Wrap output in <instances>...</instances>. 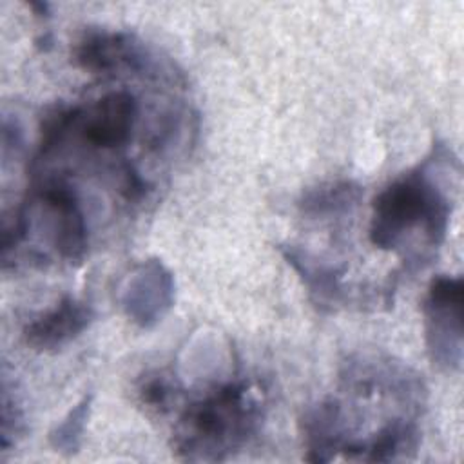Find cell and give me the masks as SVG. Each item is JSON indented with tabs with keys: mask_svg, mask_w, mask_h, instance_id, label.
Returning a JSON list of instances; mask_svg holds the SVG:
<instances>
[{
	"mask_svg": "<svg viewBox=\"0 0 464 464\" xmlns=\"http://www.w3.org/2000/svg\"><path fill=\"white\" fill-rule=\"evenodd\" d=\"M263 399L248 382H228L190 402L174 428V451L185 460H223L263 422Z\"/></svg>",
	"mask_w": 464,
	"mask_h": 464,
	"instance_id": "obj_1",
	"label": "cell"
},
{
	"mask_svg": "<svg viewBox=\"0 0 464 464\" xmlns=\"http://www.w3.org/2000/svg\"><path fill=\"white\" fill-rule=\"evenodd\" d=\"M450 214L451 199L433 179L426 160L373 198L368 237L375 248L393 250L410 232L422 228L426 243L435 248L444 241Z\"/></svg>",
	"mask_w": 464,
	"mask_h": 464,
	"instance_id": "obj_2",
	"label": "cell"
},
{
	"mask_svg": "<svg viewBox=\"0 0 464 464\" xmlns=\"http://www.w3.org/2000/svg\"><path fill=\"white\" fill-rule=\"evenodd\" d=\"M462 277L437 276L424 297L426 348L433 364L455 372L462 364Z\"/></svg>",
	"mask_w": 464,
	"mask_h": 464,
	"instance_id": "obj_3",
	"label": "cell"
},
{
	"mask_svg": "<svg viewBox=\"0 0 464 464\" xmlns=\"http://www.w3.org/2000/svg\"><path fill=\"white\" fill-rule=\"evenodd\" d=\"M343 384L359 395H388L419 411L424 399V384L417 373L401 362L381 357H357L344 362L341 372Z\"/></svg>",
	"mask_w": 464,
	"mask_h": 464,
	"instance_id": "obj_4",
	"label": "cell"
},
{
	"mask_svg": "<svg viewBox=\"0 0 464 464\" xmlns=\"http://www.w3.org/2000/svg\"><path fill=\"white\" fill-rule=\"evenodd\" d=\"M34 198L54 218L53 243L56 252L71 263H80L87 252V225L74 187L62 178H53L36 188Z\"/></svg>",
	"mask_w": 464,
	"mask_h": 464,
	"instance_id": "obj_5",
	"label": "cell"
},
{
	"mask_svg": "<svg viewBox=\"0 0 464 464\" xmlns=\"http://www.w3.org/2000/svg\"><path fill=\"white\" fill-rule=\"evenodd\" d=\"M72 60L80 69L94 74L118 69L149 71L150 67L147 53L129 33L103 29L85 31L72 49Z\"/></svg>",
	"mask_w": 464,
	"mask_h": 464,
	"instance_id": "obj_6",
	"label": "cell"
},
{
	"mask_svg": "<svg viewBox=\"0 0 464 464\" xmlns=\"http://www.w3.org/2000/svg\"><path fill=\"white\" fill-rule=\"evenodd\" d=\"M136 118V96L127 89L111 91L98 98L87 111L82 109L80 123L83 140L98 149H120L130 140Z\"/></svg>",
	"mask_w": 464,
	"mask_h": 464,
	"instance_id": "obj_7",
	"label": "cell"
},
{
	"mask_svg": "<svg viewBox=\"0 0 464 464\" xmlns=\"http://www.w3.org/2000/svg\"><path fill=\"white\" fill-rule=\"evenodd\" d=\"M174 279L172 274L158 261L149 259L129 276L121 292L125 314L143 328L156 324L172 306Z\"/></svg>",
	"mask_w": 464,
	"mask_h": 464,
	"instance_id": "obj_8",
	"label": "cell"
},
{
	"mask_svg": "<svg viewBox=\"0 0 464 464\" xmlns=\"http://www.w3.org/2000/svg\"><path fill=\"white\" fill-rule=\"evenodd\" d=\"M94 319V310L89 303L80 301L69 294L60 301L31 319L24 326V341L33 350L51 352L76 339Z\"/></svg>",
	"mask_w": 464,
	"mask_h": 464,
	"instance_id": "obj_9",
	"label": "cell"
},
{
	"mask_svg": "<svg viewBox=\"0 0 464 464\" xmlns=\"http://www.w3.org/2000/svg\"><path fill=\"white\" fill-rule=\"evenodd\" d=\"M301 424L308 462H330L350 440L348 417L343 404L334 397L308 408Z\"/></svg>",
	"mask_w": 464,
	"mask_h": 464,
	"instance_id": "obj_10",
	"label": "cell"
},
{
	"mask_svg": "<svg viewBox=\"0 0 464 464\" xmlns=\"http://www.w3.org/2000/svg\"><path fill=\"white\" fill-rule=\"evenodd\" d=\"M420 442V430L415 420L399 417L386 422L368 439H352L341 450L348 460L392 462L411 457Z\"/></svg>",
	"mask_w": 464,
	"mask_h": 464,
	"instance_id": "obj_11",
	"label": "cell"
},
{
	"mask_svg": "<svg viewBox=\"0 0 464 464\" xmlns=\"http://www.w3.org/2000/svg\"><path fill=\"white\" fill-rule=\"evenodd\" d=\"M279 250L286 263L299 274L308 288L310 297L321 310H330L343 301L344 288L341 279L344 266L330 265L310 250L295 245H281Z\"/></svg>",
	"mask_w": 464,
	"mask_h": 464,
	"instance_id": "obj_12",
	"label": "cell"
},
{
	"mask_svg": "<svg viewBox=\"0 0 464 464\" xmlns=\"http://www.w3.org/2000/svg\"><path fill=\"white\" fill-rule=\"evenodd\" d=\"M362 198V187L352 179H341L306 190L297 207L310 219H326L350 214Z\"/></svg>",
	"mask_w": 464,
	"mask_h": 464,
	"instance_id": "obj_13",
	"label": "cell"
},
{
	"mask_svg": "<svg viewBox=\"0 0 464 464\" xmlns=\"http://www.w3.org/2000/svg\"><path fill=\"white\" fill-rule=\"evenodd\" d=\"M91 402H92V397L85 395L76 406H72V410L65 415V419L54 426V430L49 435V440L56 451L63 455H72L78 451L82 444L83 430L89 419Z\"/></svg>",
	"mask_w": 464,
	"mask_h": 464,
	"instance_id": "obj_14",
	"label": "cell"
},
{
	"mask_svg": "<svg viewBox=\"0 0 464 464\" xmlns=\"http://www.w3.org/2000/svg\"><path fill=\"white\" fill-rule=\"evenodd\" d=\"M80 116L82 107L76 105H60L51 109L42 120L38 156H47L51 150H54L63 141L71 127H74L80 121Z\"/></svg>",
	"mask_w": 464,
	"mask_h": 464,
	"instance_id": "obj_15",
	"label": "cell"
},
{
	"mask_svg": "<svg viewBox=\"0 0 464 464\" xmlns=\"http://www.w3.org/2000/svg\"><path fill=\"white\" fill-rule=\"evenodd\" d=\"M138 393L143 404L158 411H165L169 410L170 402L176 399L178 390H176V384L167 375L156 372L143 379Z\"/></svg>",
	"mask_w": 464,
	"mask_h": 464,
	"instance_id": "obj_16",
	"label": "cell"
},
{
	"mask_svg": "<svg viewBox=\"0 0 464 464\" xmlns=\"http://www.w3.org/2000/svg\"><path fill=\"white\" fill-rule=\"evenodd\" d=\"M147 181L132 163H123L120 169V194L127 201H140L147 194Z\"/></svg>",
	"mask_w": 464,
	"mask_h": 464,
	"instance_id": "obj_17",
	"label": "cell"
}]
</instances>
